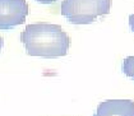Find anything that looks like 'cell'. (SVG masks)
<instances>
[{"label": "cell", "mask_w": 134, "mask_h": 116, "mask_svg": "<svg viewBox=\"0 0 134 116\" xmlns=\"http://www.w3.org/2000/svg\"><path fill=\"white\" fill-rule=\"evenodd\" d=\"M21 42L30 56L60 57L70 49V38L59 24L38 22L28 24L21 33Z\"/></svg>", "instance_id": "obj_1"}, {"label": "cell", "mask_w": 134, "mask_h": 116, "mask_svg": "<svg viewBox=\"0 0 134 116\" xmlns=\"http://www.w3.org/2000/svg\"><path fill=\"white\" fill-rule=\"evenodd\" d=\"M93 116H134V101L106 100L98 103Z\"/></svg>", "instance_id": "obj_4"}, {"label": "cell", "mask_w": 134, "mask_h": 116, "mask_svg": "<svg viewBox=\"0 0 134 116\" xmlns=\"http://www.w3.org/2000/svg\"><path fill=\"white\" fill-rule=\"evenodd\" d=\"M30 13L26 0H0V30L23 24Z\"/></svg>", "instance_id": "obj_3"}, {"label": "cell", "mask_w": 134, "mask_h": 116, "mask_svg": "<svg viewBox=\"0 0 134 116\" xmlns=\"http://www.w3.org/2000/svg\"><path fill=\"white\" fill-rule=\"evenodd\" d=\"M129 27H130V30L134 32V13L130 14V17H129Z\"/></svg>", "instance_id": "obj_6"}, {"label": "cell", "mask_w": 134, "mask_h": 116, "mask_svg": "<svg viewBox=\"0 0 134 116\" xmlns=\"http://www.w3.org/2000/svg\"><path fill=\"white\" fill-rule=\"evenodd\" d=\"M111 0H63L62 15L72 24H91L110 13Z\"/></svg>", "instance_id": "obj_2"}, {"label": "cell", "mask_w": 134, "mask_h": 116, "mask_svg": "<svg viewBox=\"0 0 134 116\" xmlns=\"http://www.w3.org/2000/svg\"><path fill=\"white\" fill-rule=\"evenodd\" d=\"M36 1H38L40 4H45V5H49V4H54L56 0H36Z\"/></svg>", "instance_id": "obj_7"}, {"label": "cell", "mask_w": 134, "mask_h": 116, "mask_svg": "<svg viewBox=\"0 0 134 116\" xmlns=\"http://www.w3.org/2000/svg\"><path fill=\"white\" fill-rule=\"evenodd\" d=\"M121 70L128 78L134 80V56H128V57L124 59Z\"/></svg>", "instance_id": "obj_5"}, {"label": "cell", "mask_w": 134, "mask_h": 116, "mask_svg": "<svg viewBox=\"0 0 134 116\" xmlns=\"http://www.w3.org/2000/svg\"><path fill=\"white\" fill-rule=\"evenodd\" d=\"M3 47H4V38H3V37L0 36V53H1Z\"/></svg>", "instance_id": "obj_8"}]
</instances>
